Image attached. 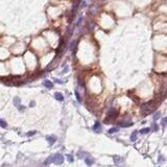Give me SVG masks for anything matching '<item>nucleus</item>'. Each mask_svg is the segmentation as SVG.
Returning <instances> with one entry per match:
<instances>
[{
  "instance_id": "10",
  "label": "nucleus",
  "mask_w": 167,
  "mask_h": 167,
  "mask_svg": "<svg viewBox=\"0 0 167 167\" xmlns=\"http://www.w3.org/2000/svg\"><path fill=\"white\" fill-rule=\"evenodd\" d=\"M64 44H65V43H64V40L62 39V40H61V43H60V45H59V47H57V51L62 49V47H63V46H64Z\"/></svg>"
},
{
  "instance_id": "5",
  "label": "nucleus",
  "mask_w": 167,
  "mask_h": 167,
  "mask_svg": "<svg viewBox=\"0 0 167 167\" xmlns=\"http://www.w3.org/2000/svg\"><path fill=\"white\" fill-rule=\"evenodd\" d=\"M46 139H47V141L49 142V144H53V143L56 141V137H54V136H48Z\"/></svg>"
},
{
  "instance_id": "8",
  "label": "nucleus",
  "mask_w": 167,
  "mask_h": 167,
  "mask_svg": "<svg viewBox=\"0 0 167 167\" xmlns=\"http://www.w3.org/2000/svg\"><path fill=\"white\" fill-rule=\"evenodd\" d=\"M85 162H86V164H87V165H92L94 161L92 160V159H90V158H87V159L85 160Z\"/></svg>"
},
{
  "instance_id": "13",
  "label": "nucleus",
  "mask_w": 167,
  "mask_h": 167,
  "mask_svg": "<svg viewBox=\"0 0 167 167\" xmlns=\"http://www.w3.org/2000/svg\"><path fill=\"white\" fill-rule=\"evenodd\" d=\"M137 139V134L136 133H133V135H132V137H131V140L132 141H135Z\"/></svg>"
},
{
  "instance_id": "18",
  "label": "nucleus",
  "mask_w": 167,
  "mask_h": 167,
  "mask_svg": "<svg viewBox=\"0 0 167 167\" xmlns=\"http://www.w3.org/2000/svg\"><path fill=\"white\" fill-rule=\"evenodd\" d=\"M34 133H36V132H28V133H27L26 135H27V136H29V137H30V136H33V135H34Z\"/></svg>"
},
{
  "instance_id": "3",
  "label": "nucleus",
  "mask_w": 167,
  "mask_h": 167,
  "mask_svg": "<svg viewBox=\"0 0 167 167\" xmlns=\"http://www.w3.org/2000/svg\"><path fill=\"white\" fill-rule=\"evenodd\" d=\"M118 115V112L117 110H115V109H111L110 112H109V116L108 118H112V119H114V118H116Z\"/></svg>"
},
{
  "instance_id": "20",
  "label": "nucleus",
  "mask_w": 167,
  "mask_h": 167,
  "mask_svg": "<svg viewBox=\"0 0 167 167\" xmlns=\"http://www.w3.org/2000/svg\"><path fill=\"white\" fill-rule=\"evenodd\" d=\"M158 129V125L157 124H154V131H157Z\"/></svg>"
},
{
  "instance_id": "17",
  "label": "nucleus",
  "mask_w": 167,
  "mask_h": 167,
  "mask_svg": "<svg viewBox=\"0 0 167 167\" xmlns=\"http://www.w3.org/2000/svg\"><path fill=\"white\" fill-rule=\"evenodd\" d=\"M162 124L163 126H166V118H163L162 119Z\"/></svg>"
},
{
  "instance_id": "12",
  "label": "nucleus",
  "mask_w": 167,
  "mask_h": 167,
  "mask_svg": "<svg viewBox=\"0 0 167 167\" xmlns=\"http://www.w3.org/2000/svg\"><path fill=\"white\" fill-rule=\"evenodd\" d=\"M117 131H118V128H113L109 129V134H113V133H116Z\"/></svg>"
},
{
  "instance_id": "16",
  "label": "nucleus",
  "mask_w": 167,
  "mask_h": 167,
  "mask_svg": "<svg viewBox=\"0 0 167 167\" xmlns=\"http://www.w3.org/2000/svg\"><path fill=\"white\" fill-rule=\"evenodd\" d=\"M50 161H52V157H49V158H48V159H47V161H46V162H45L44 164L46 165V164H48V163L50 162Z\"/></svg>"
},
{
  "instance_id": "7",
  "label": "nucleus",
  "mask_w": 167,
  "mask_h": 167,
  "mask_svg": "<svg viewBox=\"0 0 167 167\" xmlns=\"http://www.w3.org/2000/svg\"><path fill=\"white\" fill-rule=\"evenodd\" d=\"M54 97H56V99L59 100V101H63V100H64V96H63L61 93H56Z\"/></svg>"
},
{
  "instance_id": "4",
  "label": "nucleus",
  "mask_w": 167,
  "mask_h": 167,
  "mask_svg": "<svg viewBox=\"0 0 167 167\" xmlns=\"http://www.w3.org/2000/svg\"><path fill=\"white\" fill-rule=\"evenodd\" d=\"M93 131L95 132H97V133H99L100 131H101V126H100V123L99 122H95V124L93 125Z\"/></svg>"
},
{
  "instance_id": "14",
  "label": "nucleus",
  "mask_w": 167,
  "mask_h": 167,
  "mask_svg": "<svg viewBox=\"0 0 167 167\" xmlns=\"http://www.w3.org/2000/svg\"><path fill=\"white\" fill-rule=\"evenodd\" d=\"M161 116V114H160V112H157L156 115H155V120H157V119H159V117Z\"/></svg>"
},
{
  "instance_id": "15",
  "label": "nucleus",
  "mask_w": 167,
  "mask_h": 167,
  "mask_svg": "<svg viewBox=\"0 0 167 167\" xmlns=\"http://www.w3.org/2000/svg\"><path fill=\"white\" fill-rule=\"evenodd\" d=\"M75 96H76L77 100H78V101H80V96H79V93H78L77 91H75Z\"/></svg>"
},
{
  "instance_id": "11",
  "label": "nucleus",
  "mask_w": 167,
  "mask_h": 167,
  "mask_svg": "<svg viewBox=\"0 0 167 167\" xmlns=\"http://www.w3.org/2000/svg\"><path fill=\"white\" fill-rule=\"evenodd\" d=\"M0 125H1L2 128H6V126H7L6 122H5V121H3V120H2V119H0Z\"/></svg>"
},
{
  "instance_id": "6",
  "label": "nucleus",
  "mask_w": 167,
  "mask_h": 167,
  "mask_svg": "<svg viewBox=\"0 0 167 167\" xmlns=\"http://www.w3.org/2000/svg\"><path fill=\"white\" fill-rule=\"evenodd\" d=\"M44 86H45V87H46V88H48V89H51V88H52V87H53V85H52V83H51V82H50V80H47V79H46V80H45V82H44Z\"/></svg>"
},
{
  "instance_id": "19",
  "label": "nucleus",
  "mask_w": 167,
  "mask_h": 167,
  "mask_svg": "<svg viewBox=\"0 0 167 167\" xmlns=\"http://www.w3.org/2000/svg\"><path fill=\"white\" fill-rule=\"evenodd\" d=\"M114 159H115V162L117 163V162H119V159H120V158H117V157H115Z\"/></svg>"
},
{
  "instance_id": "1",
  "label": "nucleus",
  "mask_w": 167,
  "mask_h": 167,
  "mask_svg": "<svg viewBox=\"0 0 167 167\" xmlns=\"http://www.w3.org/2000/svg\"><path fill=\"white\" fill-rule=\"evenodd\" d=\"M141 109H142V112L144 114H148L150 113L154 109V101H148V102H145L141 106Z\"/></svg>"
},
{
  "instance_id": "9",
  "label": "nucleus",
  "mask_w": 167,
  "mask_h": 167,
  "mask_svg": "<svg viewBox=\"0 0 167 167\" xmlns=\"http://www.w3.org/2000/svg\"><path fill=\"white\" fill-rule=\"evenodd\" d=\"M150 132V128H143V129H141L140 131V133L141 134H147Z\"/></svg>"
},
{
  "instance_id": "2",
  "label": "nucleus",
  "mask_w": 167,
  "mask_h": 167,
  "mask_svg": "<svg viewBox=\"0 0 167 167\" xmlns=\"http://www.w3.org/2000/svg\"><path fill=\"white\" fill-rule=\"evenodd\" d=\"M52 161L56 164V165H60V164H62L63 161H64V157H63L62 155H60V154H56V156L52 157Z\"/></svg>"
}]
</instances>
